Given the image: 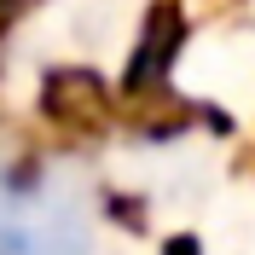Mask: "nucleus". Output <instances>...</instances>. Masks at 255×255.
<instances>
[{
  "mask_svg": "<svg viewBox=\"0 0 255 255\" xmlns=\"http://www.w3.org/2000/svg\"><path fill=\"white\" fill-rule=\"evenodd\" d=\"M6 12H12V0H0V23H6Z\"/></svg>",
  "mask_w": 255,
  "mask_h": 255,
  "instance_id": "nucleus-1",
  "label": "nucleus"
}]
</instances>
